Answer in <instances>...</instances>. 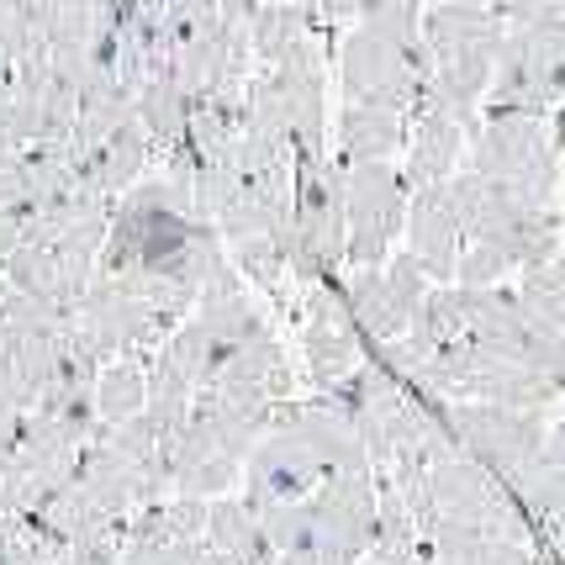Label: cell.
<instances>
[{
  "label": "cell",
  "mask_w": 565,
  "mask_h": 565,
  "mask_svg": "<svg viewBox=\"0 0 565 565\" xmlns=\"http://www.w3.org/2000/svg\"><path fill=\"white\" fill-rule=\"evenodd\" d=\"M296 170V238L286 254V270L301 286L339 280L349 248V217H344V164L339 159H307Z\"/></svg>",
  "instance_id": "6da1fadb"
},
{
  "label": "cell",
  "mask_w": 565,
  "mask_h": 565,
  "mask_svg": "<svg viewBox=\"0 0 565 565\" xmlns=\"http://www.w3.org/2000/svg\"><path fill=\"white\" fill-rule=\"evenodd\" d=\"M470 170L487 180H508L523 201L534 206H555V185H561V153L544 117H523V111H487L481 127L470 132Z\"/></svg>",
  "instance_id": "7a4b0ae2"
},
{
  "label": "cell",
  "mask_w": 565,
  "mask_h": 565,
  "mask_svg": "<svg viewBox=\"0 0 565 565\" xmlns=\"http://www.w3.org/2000/svg\"><path fill=\"white\" fill-rule=\"evenodd\" d=\"M449 423L460 434V455L487 466L497 481H518L544 455V434H550L544 407H502V402H476V396H455Z\"/></svg>",
  "instance_id": "3957f363"
},
{
  "label": "cell",
  "mask_w": 565,
  "mask_h": 565,
  "mask_svg": "<svg viewBox=\"0 0 565 565\" xmlns=\"http://www.w3.org/2000/svg\"><path fill=\"white\" fill-rule=\"evenodd\" d=\"M434 79V53L428 43L418 49H396L386 38H375L365 26H354L339 49V85L349 100H375L392 111H413L428 96Z\"/></svg>",
  "instance_id": "277c9868"
},
{
  "label": "cell",
  "mask_w": 565,
  "mask_h": 565,
  "mask_svg": "<svg viewBox=\"0 0 565 565\" xmlns=\"http://www.w3.org/2000/svg\"><path fill=\"white\" fill-rule=\"evenodd\" d=\"M407 180L392 159H360L344 164V217H349V248L344 265H386L396 233L407 222Z\"/></svg>",
  "instance_id": "5b68a950"
},
{
  "label": "cell",
  "mask_w": 565,
  "mask_h": 565,
  "mask_svg": "<svg viewBox=\"0 0 565 565\" xmlns=\"http://www.w3.org/2000/svg\"><path fill=\"white\" fill-rule=\"evenodd\" d=\"M301 354H307V375H312L318 392L339 386L349 370L360 365V328H354V318H349L344 275H339V280H322V286H307Z\"/></svg>",
  "instance_id": "8992f818"
},
{
  "label": "cell",
  "mask_w": 565,
  "mask_h": 565,
  "mask_svg": "<svg viewBox=\"0 0 565 565\" xmlns=\"http://www.w3.org/2000/svg\"><path fill=\"white\" fill-rule=\"evenodd\" d=\"M328 476L312 444L296 428H275L270 439H259L248 449V502L254 508H275V502H301L318 492V481Z\"/></svg>",
  "instance_id": "52a82bcc"
},
{
  "label": "cell",
  "mask_w": 565,
  "mask_h": 565,
  "mask_svg": "<svg viewBox=\"0 0 565 565\" xmlns=\"http://www.w3.org/2000/svg\"><path fill=\"white\" fill-rule=\"evenodd\" d=\"M402 233H407V248L418 254L423 270L434 275V280H455V259H460V248H466V233H460V217H455V206H449L444 180L439 185H418V191L407 196Z\"/></svg>",
  "instance_id": "ba28073f"
},
{
  "label": "cell",
  "mask_w": 565,
  "mask_h": 565,
  "mask_svg": "<svg viewBox=\"0 0 565 565\" xmlns=\"http://www.w3.org/2000/svg\"><path fill=\"white\" fill-rule=\"evenodd\" d=\"M407 191H418V185H439L449 174L460 170V153H466V127L460 117H449L439 100H418L413 111H407Z\"/></svg>",
  "instance_id": "9c48e42d"
},
{
  "label": "cell",
  "mask_w": 565,
  "mask_h": 565,
  "mask_svg": "<svg viewBox=\"0 0 565 565\" xmlns=\"http://www.w3.org/2000/svg\"><path fill=\"white\" fill-rule=\"evenodd\" d=\"M502 11L481 0H439L434 11H423V43L434 58L466 49H502Z\"/></svg>",
  "instance_id": "30bf717a"
},
{
  "label": "cell",
  "mask_w": 565,
  "mask_h": 565,
  "mask_svg": "<svg viewBox=\"0 0 565 565\" xmlns=\"http://www.w3.org/2000/svg\"><path fill=\"white\" fill-rule=\"evenodd\" d=\"M396 148H407V111L375 106V100H349L339 111V164L392 159Z\"/></svg>",
  "instance_id": "8fae6325"
},
{
  "label": "cell",
  "mask_w": 565,
  "mask_h": 565,
  "mask_svg": "<svg viewBox=\"0 0 565 565\" xmlns=\"http://www.w3.org/2000/svg\"><path fill=\"white\" fill-rule=\"evenodd\" d=\"M497 492V476L487 466H476L470 455H449L428 466V497L439 518H460V523H481L487 502Z\"/></svg>",
  "instance_id": "7c38bea8"
},
{
  "label": "cell",
  "mask_w": 565,
  "mask_h": 565,
  "mask_svg": "<svg viewBox=\"0 0 565 565\" xmlns=\"http://www.w3.org/2000/svg\"><path fill=\"white\" fill-rule=\"evenodd\" d=\"M344 301L354 328H360V339H370V344H392V339L407 333V312L396 307L381 265H354V275L344 280Z\"/></svg>",
  "instance_id": "4fadbf2b"
},
{
  "label": "cell",
  "mask_w": 565,
  "mask_h": 565,
  "mask_svg": "<svg viewBox=\"0 0 565 565\" xmlns=\"http://www.w3.org/2000/svg\"><path fill=\"white\" fill-rule=\"evenodd\" d=\"M132 111H138V122H143L148 143L170 153V148L185 138L191 96H185V85H180L174 74H153V79H143V90H138V100H132Z\"/></svg>",
  "instance_id": "5bb4252c"
},
{
  "label": "cell",
  "mask_w": 565,
  "mask_h": 565,
  "mask_svg": "<svg viewBox=\"0 0 565 565\" xmlns=\"http://www.w3.org/2000/svg\"><path fill=\"white\" fill-rule=\"evenodd\" d=\"M318 11L307 6V0H259L254 6V22H248V38H254V58L259 64H275L280 53L301 43L307 32H318Z\"/></svg>",
  "instance_id": "9a60e30c"
},
{
  "label": "cell",
  "mask_w": 565,
  "mask_h": 565,
  "mask_svg": "<svg viewBox=\"0 0 565 565\" xmlns=\"http://www.w3.org/2000/svg\"><path fill=\"white\" fill-rule=\"evenodd\" d=\"M90 392H96L100 423H117V418L143 413V402H148V360L143 354H132V349H122L111 365H100V375L90 381Z\"/></svg>",
  "instance_id": "2e32d148"
},
{
  "label": "cell",
  "mask_w": 565,
  "mask_h": 565,
  "mask_svg": "<svg viewBox=\"0 0 565 565\" xmlns=\"http://www.w3.org/2000/svg\"><path fill=\"white\" fill-rule=\"evenodd\" d=\"M196 318L217 333L222 349L233 344H254V339H270V322H265V312L248 301V291H227V296H206V301H196Z\"/></svg>",
  "instance_id": "e0dca14e"
},
{
  "label": "cell",
  "mask_w": 565,
  "mask_h": 565,
  "mask_svg": "<svg viewBox=\"0 0 565 565\" xmlns=\"http://www.w3.org/2000/svg\"><path fill=\"white\" fill-rule=\"evenodd\" d=\"M49 49H85L100 26V0H38Z\"/></svg>",
  "instance_id": "ac0fdd59"
},
{
  "label": "cell",
  "mask_w": 565,
  "mask_h": 565,
  "mask_svg": "<svg viewBox=\"0 0 565 565\" xmlns=\"http://www.w3.org/2000/svg\"><path fill=\"white\" fill-rule=\"evenodd\" d=\"M164 349L174 354V365L185 370L196 386H206L212 381V370H217V360H222V344H217V333L206 328L201 318H191V322H174L170 328V339H164Z\"/></svg>",
  "instance_id": "d6986e66"
},
{
  "label": "cell",
  "mask_w": 565,
  "mask_h": 565,
  "mask_svg": "<svg viewBox=\"0 0 565 565\" xmlns=\"http://www.w3.org/2000/svg\"><path fill=\"white\" fill-rule=\"evenodd\" d=\"M6 280L17 291H32V296H53L64 301V280H58V259H53L49 244H17V254L6 259ZM70 307V301H64Z\"/></svg>",
  "instance_id": "ffe728a7"
},
{
  "label": "cell",
  "mask_w": 565,
  "mask_h": 565,
  "mask_svg": "<svg viewBox=\"0 0 565 565\" xmlns=\"http://www.w3.org/2000/svg\"><path fill=\"white\" fill-rule=\"evenodd\" d=\"M227 259H233V270L254 280L259 291H280V280H286V254L275 248L270 233H248V238H233L227 244Z\"/></svg>",
  "instance_id": "44dd1931"
},
{
  "label": "cell",
  "mask_w": 565,
  "mask_h": 565,
  "mask_svg": "<svg viewBox=\"0 0 565 565\" xmlns=\"http://www.w3.org/2000/svg\"><path fill=\"white\" fill-rule=\"evenodd\" d=\"M360 26L386 38L396 49H418L423 43V17H418V0H370L360 11Z\"/></svg>",
  "instance_id": "7402d4cb"
},
{
  "label": "cell",
  "mask_w": 565,
  "mask_h": 565,
  "mask_svg": "<svg viewBox=\"0 0 565 565\" xmlns=\"http://www.w3.org/2000/svg\"><path fill=\"white\" fill-rule=\"evenodd\" d=\"M518 301L529 307V318H540L544 328L565 333V286L555 280V275H550V265H534V270H523Z\"/></svg>",
  "instance_id": "603a6c76"
},
{
  "label": "cell",
  "mask_w": 565,
  "mask_h": 565,
  "mask_svg": "<svg viewBox=\"0 0 565 565\" xmlns=\"http://www.w3.org/2000/svg\"><path fill=\"white\" fill-rule=\"evenodd\" d=\"M381 270H386V286H392L396 307H402V312L413 318V312L423 307V296H428V286H434V275L423 270V259L413 254V248H402V254H392V259H386Z\"/></svg>",
  "instance_id": "cb8c5ba5"
},
{
  "label": "cell",
  "mask_w": 565,
  "mask_h": 565,
  "mask_svg": "<svg viewBox=\"0 0 565 565\" xmlns=\"http://www.w3.org/2000/svg\"><path fill=\"white\" fill-rule=\"evenodd\" d=\"M508 270H513V259L497 244H487V238H466L460 259H455V280L460 286H497Z\"/></svg>",
  "instance_id": "d4e9b609"
},
{
  "label": "cell",
  "mask_w": 565,
  "mask_h": 565,
  "mask_svg": "<svg viewBox=\"0 0 565 565\" xmlns=\"http://www.w3.org/2000/svg\"><path fill=\"white\" fill-rule=\"evenodd\" d=\"M312 11H318V22H328V26H339V22H349V17H360L370 0H307Z\"/></svg>",
  "instance_id": "484cf974"
},
{
  "label": "cell",
  "mask_w": 565,
  "mask_h": 565,
  "mask_svg": "<svg viewBox=\"0 0 565 565\" xmlns=\"http://www.w3.org/2000/svg\"><path fill=\"white\" fill-rule=\"evenodd\" d=\"M17 428H22V407H17L11 396L0 392V455H11V444H17Z\"/></svg>",
  "instance_id": "4316f807"
},
{
  "label": "cell",
  "mask_w": 565,
  "mask_h": 565,
  "mask_svg": "<svg viewBox=\"0 0 565 565\" xmlns=\"http://www.w3.org/2000/svg\"><path fill=\"white\" fill-rule=\"evenodd\" d=\"M17 244H22V217H17V212H0V270H6V259L17 254Z\"/></svg>",
  "instance_id": "83f0119b"
},
{
  "label": "cell",
  "mask_w": 565,
  "mask_h": 565,
  "mask_svg": "<svg viewBox=\"0 0 565 565\" xmlns=\"http://www.w3.org/2000/svg\"><path fill=\"white\" fill-rule=\"evenodd\" d=\"M544 455H550V460H565V418L544 434Z\"/></svg>",
  "instance_id": "f1b7e54d"
},
{
  "label": "cell",
  "mask_w": 565,
  "mask_h": 565,
  "mask_svg": "<svg viewBox=\"0 0 565 565\" xmlns=\"http://www.w3.org/2000/svg\"><path fill=\"white\" fill-rule=\"evenodd\" d=\"M550 138H555V153H561V164H565V106L555 111V122H550Z\"/></svg>",
  "instance_id": "f546056e"
},
{
  "label": "cell",
  "mask_w": 565,
  "mask_h": 565,
  "mask_svg": "<svg viewBox=\"0 0 565 565\" xmlns=\"http://www.w3.org/2000/svg\"><path fill=\"white\" fill-rule=\"evenodd\" d=\"M540 6H565V0H540Z\"/></svg>",
  "instance_id": "4dcf8cb0"
}]
</instances>
